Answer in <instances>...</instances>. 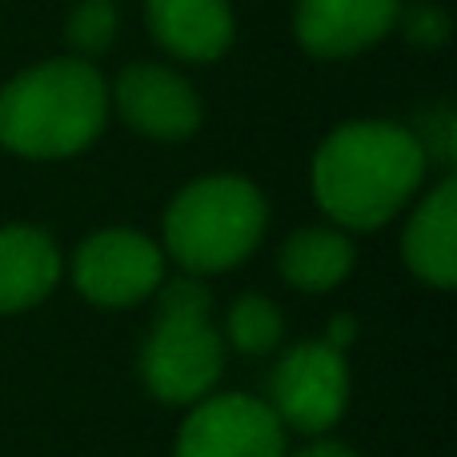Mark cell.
<instances>
[{
    "mask_svg": "<svg viewBox=\"0 0 457 457\" xmlns=\"http://www.w3.org/2000/svg\"><path fill=\"white\" fill-rule=\"evenodd\" d=\"M293 457H357V453L349 450V445H341V442H317V445H309V450H301Z\"/></svg>",
    "mask_w": 457,
    "mask_h": 457,
    "instance_id": "cell-18",
    "label": "cell"
},
{
    "mask_svg": "<svg viewBox=\"0 0 457 457\" xmlns=\"http://www.w3.org/2000/svg\"><path fill=\"white\" fill-rule=\"evenodd\" d=\"M221 365L225 341L209 321V293L193 273L169 281L141 353L145 386L165 405H193L217 386Z\"/></svg>",
    "mask_w": 457,
    "mask_h": 457,
    "instance_id": "cell-4",
    "label": "cell"
},
{
    "mask_svg": "<svg viewBox=\"0 0 457 457\" xmlns=\"http://www.w3.org/2000/svg\"><path fill=\"white\" fill-rule=\"evenodd\" d=\"M117 37V4L112 0H80L69 16V40L77 53L96 56Z\"/></svg>",
    "mask_w": 457,
    "mask_h": 457,
    "instance_id": "cell-15",
    "label": "cell"
},
{
    "mask_svg": "<svg viewBox=\"0 0 457 457\" xmlns=\"http://www.w3.org/2000/svg\"><path fill=\"white\" fill-rule=\"evenodd\" d=\"M269 410L281 418V426L301 429V434H321L337 426L349 402V370L345 353L329 341H305L289 349L277 361L269 378Z\"/></svg>",
    "mask_w": 457,
    "mask_h": 457,
    "instance_id": "cell-5",
    "label": "cell"
},
{
    "mask_svg": "<svg viewBox=\"0 0 457 457\" xmlns=\"http://www.w3.org/2000/svg\"><path fill=\"white\" fill-rule=\"evenodd\" d=\"M109 117V88L88 61H45L0 88V145L61 161L88 149Z\"/></svg>",
    "mask_w": 457,
    "mask_h": 457,
    "instance_id": "cell-2",
    "label": "cell"
},
{
    "mask_svg": "<svg viewBox=\"0 0 457 457\" xmlns=\"http://www.w3.org/2000/svg\"><path fill=\"white\" fill-rule=\"evenodd\" d=\"M281 333H285V321L277 313V305L257 297V293L241 297L233 305V313H228V341L241 353H269L281 341Z\"/></svg>",
    "mask_w": 457,
    "mask_h": 457,
    "instance_id": "cell-14",
    "label": "cell"
},
{
    "mask_svg": "<svg viewBox=\"0 0 457 457\" xmlns=\"http://www.w3.org/2000/svg\"><path fill=\"white\" fill-rule=\"evenodd\" d=\"M397 21V0H297L293 29L313 56L337 61L378 45Z\"/></svg>",
    "mask_w": 457,
    "mask_h": 457,
    "instance_id": "cell-9",
    "label": "cell"
},
{
    "mask_svg": "<svg viewBox=\"0 0 457 457\" xmlns=\"http://www.w3.org/2000/svg\"><path fill=\"white\" fill-rule=\"evenodd\" d=\"M265 197L245 177H201L165 213V245L185 273H225L257 249Z\"/></svg>",
    "mask_w": 457,
    "mask_h": 457,
    "instance_id": "cell-3",
    "label": "cell"
},
{
    "mask_svg": "<svg viewBox=\"0 0 457 457\" xmlns=\"http://www.w3.org/2000/svg\"><path fill=\"white\" fill-rule=\"evenodd\" d=\"M177 457H285V426L257 397H209L181 426Z\"/></svg>",
    "mask_w": 457,
    "mask_h": 457,
    "instance_id": "cell-7",
    "label": "cell"
},
{
    "mask_svg": "<svg viewBox=\"0 0 457 457\" xmlns=\"http://www.w3.org/2000/svg\"><path fill=\"white\" fill-rule=\"evenodd\" d=\"M413 137H418L426 161L434 157V161H442V165H450V161H453V153H457V141H453L457 129H453V112L450 109L429 112V117L421 120V133H413Z\"/></svg>",
    "mask_w": 457,
    "mask_h": 457,
    "instance_id": "cell-16",
    "label": "cell"
},
{
    "mask_svg": "<svg viewBox=\"0 0 457 457\" xmlns=\"http://www.w3.org/2000/svg\"><path fill=\"white\" fill-rule=\"evenodd\" d=\"M353 269V241L337 228H301L281 249V273L293 289L325 293Z\"/></svg>",
    "mask_w": 457,
    "mask_h": 457,
    "instance_id": "cell-13",
    "label": "cell"
},
{
    "mask_svg": "<svg viewBox=\"0 0 457 457\" xmlns=\"http://www.w3.org/2000/svg\"><path fill=\"white\" fill-rule=\"evenodd\" d=\"M72 277L93 305L125 309L161 289L165 253L133 228H101L77 249Z\"/></svg>",
    "mask_w": 457,
    "mask_h": 457,
    "instance_id": "cell-6",
    "label": "cell"
},
{
    "mask_svg": "<svg viewBox=\"0 0 457 457\" xmlns=\"http://www.w3.org/2000/svg\"><path fill=\"white\" fill-rule=\"evenodd\" d=\"M426 153L418 137L389 120H349L313 157L317 205L345 228H378L418 193Z\"/></svg>",
    "mask_w": 457,
    "mask_h": 457,
    "instance_id": "cell-1",
    "label": "cell"
},
{
    "mask_svg": "<svg viewBox=\"0 0 457 457\" xmlns=\"http://www.w3.org/2000/svg\"><path fill=\"white\" fill-rule=\"evenodd\" d=\"M349 337H353V317H337V321L329 325V337H325V341H329L333 349H345Z\"/></svg>",
    "mask_w": 457,
    "mask_h": 457,
    "instance_id": "cell-19",
    "label": "cell"
},
{
    "mask_svg": "<svg viewBox=\"0 0 457 457\" xmlns=\"http://www.w3.org/2000/svg\"><path fill=\"white\" fill-rule=\"evenodd\" d=\"M149 29L181 61H217L233 45L228 0H149Z\"/></svg>",
    "mask_w": 457,
    "mask_h": 457,
    "instance_id": "cell-11",
    "label": "cell"
},
{
    "mask_svg": "<svg viewBox=\"0 0 457 457\" xmlns=\"http://www.w3.org/2000/svg\"><path fill=\"white\" fill-rule=\"evenodd\" d=\"M405 265L421 281L450 289L457 281V181L445 177L405 228Z\"/></svg>",
    "mask_w": 457,
    "mask_h": 457,
    "instance_id": "cell-12",
    "label": "cell"
},
{
    "mask_svg": "<svg viewBox=\"0 0 457 457\" xmlns=\"http://www.w3.org/2000/svg\"><path fill=\"white\" fill-rule=\"evenodd\" d=\"M405 37H410L413 45L434 48V45H442V40L450 37V21H445L442 8H434V4H418L410 16H405Z\"/></svg>",
    "mask_w": 457,
    "mask_h": 457,
    "instance_id": "cell-17",
    "label": "cell"
},
{
    "mask_svg": "<svg viewBox=\"0 0 457 457\" xmlns=\"http://www.w3.org/2000/svg\"><path fill=\"white\" fill-rule=\"evenodd\" d=\"M117 109L153 141H185L201 125V101L189 80L161 64H133L117 80Z\"/></svg>",
    "mask_w": 457,
    "mask_h": 457,
    "instance_id": "cell-8",
    "label": "cell"
},
{
    "mask_svg": "<svg viewBox=\"0 0 457 457\" xmlns=\"http://www.w3.org/2000/svg\"><path fill=\"white\" fill-rule=\"evenodd\" d=\"M61 281L53 237L29 225L0 228V313H21L48 297Z\"/></svg>",
    "mask_w": 457,
    "mask_h": 457,
    "instance_id": "cell-10",
    "label": "cell"
}]
</instances>
